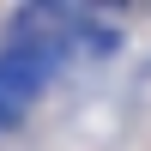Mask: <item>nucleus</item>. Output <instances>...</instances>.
<instances>
[{
	"mask_svg": "<svg viewBox=\"0 0 151 151\" xmlns=\"http://www.w3.org/2000/svg\"><path fill=\"white\" fill-rule=\"evenodd\" d=\"M55 73V42H18L0 55V121H12Z\"/></svg>",
	"mask_w": 151,
	"mask_h": 151,
	"instance_id": "obj_1",
	"label": "nucleus"
},
{
	"mask_svg": "<svg viewBox=\"0 0 151 151\" xmlns=\"http://www.w3.org/2000/svg\"><path fill=\"white\" fill-rule=\"evenodd\" d=\"M0 127H6V121H0Z\"/></svg>",
	"mask_w": 151,
	"mask_h": 151,
	"instance_id": "obj_2",
	"label": "nucleus"
}]
</instances>
